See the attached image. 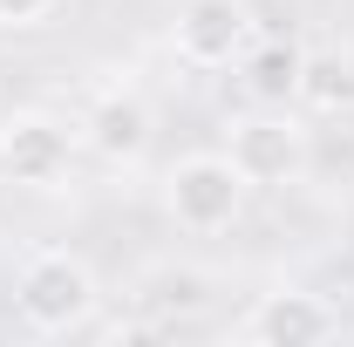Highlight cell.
Masks as SVG:
<instances>
[{
    "mask_svg": "<svg viewBox=\"0 0 354 347\" xmlns=\"http://www.w3.org/2000/svg\"><path fill=\"white\" fill-rule=\"evenodd\" d=\"M95 300H102V286H95L88 259L68 245H41L14 272V313L28 334H82L95 320Z\"/></svg>",
    "mask_w": 354,
    "mask_h": 347,
    "instance_id": "obj_1",
    "label": "cell"
},
{
    "mask_svg": "<svg viewBox=\"0 0 354 347\" xmlns=\"http://www.w3.org/2000/svg\"><path fill=\"white\" fill-rule=\"evenodd\" d=\"M245 198H252V184H245V171H239L225 150L177 157L171 177H164V212H171V225L191 232V238H218V232H232L239 212H245Z\"/></svg>",
    "mask_w": 354,
    "mask_h": 347,
    "instance_id": "obj_2",
    "label": "cell"
},
{
    "mask_svg": "<svg viewBox=\"0 0 354 347\" xmlns=\"http://www.w3.org/2000/svg\"><path fill=\"white\" fill-rule=\"evenodd\" d=\"M225 157L245 171L252 191H286V184H300V177H307L313 136L300 130V116H286V102H259L252 116H239V123H232Z\"/></svg>",
    "mask_w": 354,
    "mask_h": 347,
    "instance_id": "obj_3",
    "label": "cell"
},
{
    "mask_svg": "<svg viewBox=\"0 0 354 347\" xmlns=\"http://www.w3.org/2000/svg\"><path fill=\"white\" fill-rule=\"evenodd\" d=\"M75 164V130L48 109H14L0 123V177L28 184V191H55Z\"/></svg>",
    "mask_w": 354,
    "mask_h": 347,
    "instance_id": "obj_4",
    "label": "cell"
},
{
    "mask_svg": "<svg viewBox=\"0 0 354 347\" xmlns=\"http://www.w3.org/2000/svg\"><path fill=\"white\" fill-rule=\"evenodd\" d=\"M171 48L184 68L212 75V68H239L252 48V7L245 0H184L171 21Z\"/></svg>",
    "mask_w": 354,
    "mask_h": 347,
    "instance_id": "obj_5",
    "label": "cell"
},
{
    "mask_svg": "<svg viewBox=\"0 0 354 347\" xmlns=\"http://www.w3.org/2000/svg\"><path fill=\"white\" fill-rule=\"evenodd\" d=\"M239 334L259 341V347H313V341L341 334V313L320 293H307V286H279V293H259V306L245 313Z\"/></svg>",
    "mask_w": 354,
    "mask_h": 347,
    "instance_id": "obj_6",
    "label": "cell"
},
{
    "mask_svg": "<svg viewBox=\"0 0 354 347\" xmlns=\"http://www.w3.org/2000/svg\"><path fill=\"white\" fill-rule=\"evenodd\" d=\"M150 102L136 95V88H109V95H95V109L82 116V136L88 150L102 157V164H136L143 150H150Z\"/></svg>",
    "mask_w": 354,
    "mask_h": 347,
    "instance_id": "obj_7",
    "label": "cell"
},
{
    "mask_svg": "<svg viewBox=\"0 0 354 347\" xmlns=\"http://www.w3.org/2000/svg\"><path fill=\"white\" fill-rule=\"evenodd\" d=\"M300 68H307V48L293 41H252L239 62V82L252 102H300Z\"/></svg>",
    "mask_w": 354,
    "mask_h": 347,
    "instance_id": "obj_8",
    "label": "cell"
},
{
    "mask_svg": "<svg viewBox=\"0 0 354 347\" xmlns=\"http://www.w3.org/2000/svg\"><path fill=\"white\" fill-rule=\"evenodd\" d=\"M300 102H307L313 116L354 109V62L348 55H307V68H300Z\"/></svg>",
    "mask_w": 354,
    "mask_h": 347,
    "instance_id": "obj_9",
    "label": "cell"
},
{
    "mask_svg": "<svg viewBox=\"0 0 354 347\" xmlns=\"http://www.w3.org/2000/svg\"><path fill=\"white\" fill-rule=\"evenodd\" d=\"M143 300L150 306H164V313H198V306H205V272H191V265H164V272H150V293H143Z\"/></svg>",
    "mask_w": 354,
    "mask_h": 347,
    "instance_id": "obj_10",
    "label": "cell"
},
{
    "mask_svg": "<svg viewBox=\"0 0 354 347\" xmlns=\"http://www.w3.org/2000/svg\"><path fill=\"white\" fill-rule=\"evenodd\" d=\"M55 14V0H0V28H35Z\"/></svg>",
    "mask_w": 354,
    "mask_h": 347,
    "instance_id": "obj_11",
    "label": "cell"
}]
</instances>
